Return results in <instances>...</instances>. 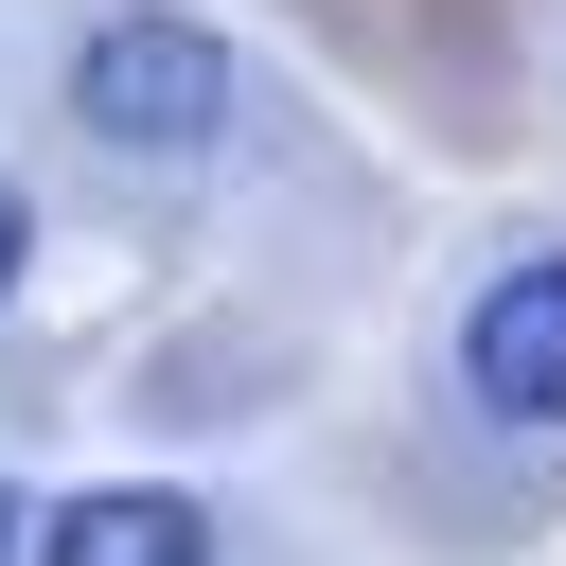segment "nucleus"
Masks as SVG:
<instances>
[{
  "instance_id": "1",
  "label": "nucleus",
  "mask_w": 566,
  "mask_h": 566,
  "mask_svg": "<svg viewBox=\"0 0 566 566\" xmlns=\"http://www.w3.org/2000/svg\"><path fill=\"white\" fill-rule=\"evenodd\" d=\"M71 124H88V142H124V159H195V142L230 124V35H212V18H177V0L88 18V53H71Z\"/></svg>"
},
{
  "instance_id": "3",
  "label": "nucleus",
  "mask_w": 566,
  "mask_h": 566,
  "mask_svg": "<svg viewBox=\"0 0 566 566\" xmlns=\"http://www.w3.org/2000/svg\"><path fill=\"white\" fill-rule=\"evenodd\" d=\"M35 566H212V513L124 478V495H71V513L35 531Z\"/></svg>"
},
{
  "instance_id": "5",
  "label": "nucleus",
  "mask_w": 566,
  "mask_h": 566,
  "mask_svg": "<svg viewBox=\"0 0 566 566\" xmlns=\"http://www.w3.org/2000/svg\"><path fill=\"white\" fill-rule=\"evenodd\" d=\"M0 566H18V495H0Z\"/></svg>"
},
{
  "instance_id": "2",
  "label": "nucleus",
  "mask_w": 566,
  "mask_h": 566,
  "mask_svg": "<svg viewBox=\"0 0 566 566\" xmlns=\"http://www.w3.org/2000/svg\"><path fill=\"white\" fill-rule=\"evenodd\" d=\"M460 389H478L495 424H566V265L478 283V318H460Z\"/></svg>"
},
{
  "instance_id": "4",
  "label": "nucleus",
  "mask_w": 566,
  "mask_h": 566,
  "mask_svg": "<svg viewBox=\"0 0 566 566\" xmlns=\"http://www.w3.org/2000/svg\"><path fill=\"white\" fill-rule=\"evenodd\" d=\"M18 248H35V230H18V177H0V301H18Z\"/></svg>"
}]
</instances>
